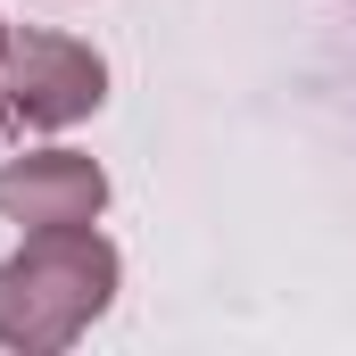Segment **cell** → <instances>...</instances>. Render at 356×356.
I'll use <instances>...</instances> for the list:
<instances>
[{"label":"cell","mask_w":356,"mask_h":356,"mask_svg":"<svg viewBox=\"0 0 356 356\" xmlns=\"http://www.w3.org/2000/svg\"><path fill=\"white\" fill-rule=\"evenodd\" d=\"M0 42H8V25H0ZM0 124H8V91H0Z\"/></svg>","instance_id":"cell-4"},{"label":"cell","mask_w":356,"mask_h":356,"mask_svg":"<svg viewBox=\"0 0 356 356\" xmlns=\"http://www.w3.org/2000/svg\"><path fill=\"white\" fill-rule=\"evenodd\" d=\"M116 298V249L91 224L33 232L8 266H0V348L58 356L75 348Z\"/></svg>","instance_id":"cell-1"},{"label":"cell","mask_w":356,"mask_h":356,"mask_svg":"<svg viewBox=\"0 0 356 356\" xmlns=\"http://www.w3.org/2000/svg\"><path fill=\"white\" fill-rule=\"evenodd\" d=\"M0 91H8V116H25V124H75V116H91L108 99V67H99L91 42L8 25V42H0Z\"/></svg>","instance_id":"cell-2"},{"label":"cell","mask_w":356,"mask_h":356,"mask_svg":"<svg viewBox=\"0 0 356 356\" xmlns=\"http://www.w3.org/2000/svg\"><path fill=\"white\" fill-rule=\"evenodd\" d=\"M108 175L75 149H42V158H8L0 166V216L25 232H58V224H99Z\"/></svg>","instance_id":"cell-3"}]
</instances>
